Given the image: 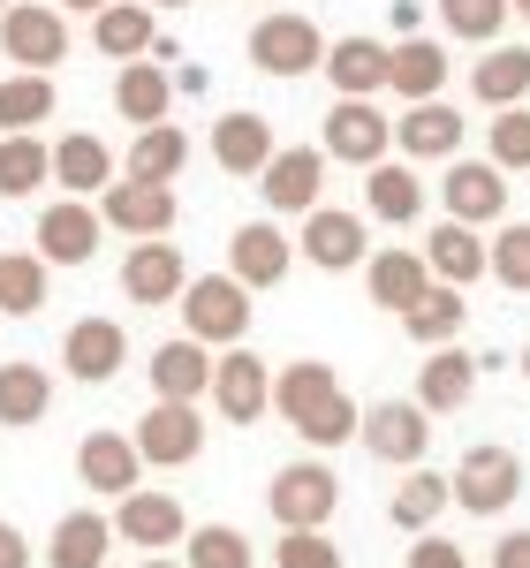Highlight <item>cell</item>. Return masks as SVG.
<instances>
[{
  "label": "cell",
  "mask_w": 530,
  "mask_h": 568,
  "mask_svg": "<svg viewBox=\"0 0 530 568\" xmlns=\"http://www.w3.org/2000/svg\"><path fill=\"white\" fill-rule=\"evenodd\" d=\"M122 364H130V334H122V318H77V326L61 334V372L84 379V387H106Z\"/></svg>",
  "instance_id": "16"
},
{
  "label": "cell",
  "mask_w": 530,
  "mask_h": 568,
  "mask_svg": "<svg viewBox=\"0 0 530 568\" xmlns=\"http://www.w3.org/2000/svg\"><path fill=\"white\" fill-rule=\"evenodd\" d=\"M364 455H379V463H395V470H417L425 463V447H432V417L417 409V402H371L364 409Z\"/></svg>",
  "instance_id": "9"
},
{
  "label": "cell",
  "mask_w": 530,
  "mask_h": 568,
  "mask_svg": "<svg viewBox=\"0 0 530 568\" xmlns=\"http://www.w3.org/2000/svg\"><path fill=\"white\" fill-rule=\"evenodd\" d=\"M364 205H371V220H387V227H409V220L425 213V182H417V168L409 160H379V168H364Z\"/></svg>",
  "instance_id": "34"
},
{
  "label": "cell",
  "mask_w": 530,
  "mask_h": 568,
  "mask_svg": "<svg viewBox=\"0 0 530 568\" xmlns=\"http://www.w3.org/2000/svg\"><path fill=\"white\" fill-rule=\"evenodd\" d=\"M91 45H99L106 61H122V69H130V61H144V53L160 45V23H152V8H144V0H114V8H99V16H91Z\"/></svg>",
  "instance_id": "28"
},
{
  "label": "cell",
  "mask_w": 530,
  "mask_h": 568,
  "mask_svg": "<svg viewBox=\"0 0 530 568\" xmlns=\"http://www.w3.org/2000/svg\"><path fill=\"white\" fill-rule=\"evenodd\" d=\"M265 508H273L281 530H326L334 508H342V478L326 463H288V470H273V485H265Z\"/></svg>",
  "instance_id": "5"
},
{
  "label": "cell",
  "mask_w": 530,
  "mask_h": 568,
  "mask_svg": "<svg viewBox=\"0 0 530 568\" xmlns=\"http://www.w3.org/2000/svg\"><path fill=\"white\" fill-rule=\"evenodd\" d=\"M508 16H523V23H530V0H508Z\"/></svg>",
  "instance_id": "52"
},
{
  "label": "cell",
  "mask_w": 530,
  "mask_h": 568,
  "mask_svg": "<svg viewBox=\"0 0 530 568\" xmlns=\"http://www.w3.org/2000/svg\"><path fill=\"white\" fill-rule=\"evenodd\" d=\"M318 152L342 160V168H379L395 152V114L379 99H334L326 106V130H318Z\"/></svg>",
  "instance_id": "3"
},
{
  "label": "cell",
  "mask_w": 530,
  "mask_h": 568,
  "mask_svg": "<svg viewBox=\"0 0 530 568\" xmlns=\"http://www.w3.org/2000/svg\"><path fill=\"white\" fill-rule=\"evenodd\" d=\"M182 568H258V546L235 524H197L182 538Z\"/></svg>",
  "instance_id": "41"
},
{
  "label": "cell",
  "mask_w": 530,
  "mask_h": 568,
  "mask_svg": "<svg viewBox=\"0 0 530 568\" xmlns=\"http://www.w3.org/2000/svg\"><path fill=\"white\" fill-rule=\"evenodd\" d=\"M447 493L462 500V516H508L516 493H523V455L516 447H470L455 470H447Z\"/></svg>",
  "instance_id": "4"
},
{
  "label": "cell",
  "mask_w": 530,
  "mask_h": 568,
  "mask_svg": "<svg viewBox=\"0 0 530 568\" xmlns=\"http://www.w3.org/2000/svg\"><path fill=\"white\" fill-rule=\"evenodd\" d=\"M486 273L508 296H530V220H500L486 243Z\"/></svg>",
  "instance_id": "43"
},
{
  "label": "cell",
  "mask_w": 530,
  "mask_h": 568,
  "mask_svg": "<svg viewBox=\"0 0 530 568\" xmlns=\"http://www.w3.org/2000/svg\"><path fill=\"white\" fill-rule=\"evenodd\" d=\"M39 182H53V144H39V136H0V197H31Z\"/></svg>",
  "instance_id": "42"
},
{
  "label": "cell",
  "mask_w": 530,
  "mask_h": 568,
  "mask_svg": "<svg viewBox=\"0 0 530 568\" xmlns=\"http://www.w3.org/2000/svg\"><path fill=\"white\" fill-rule=\"evenodd\" d=\"M175 190L167 182H130L114 175L106 182V197H99V220L114 227V235H136V243H167V227H175Z\"/></svg>",
  "instance_id": "8"
},
{
  "label": "cell",
  "mask_w": 530,
  "mask_h": 568,
  "mask_svg": "<svg viewBox=\"0 0 530 568\" xmlns=\"http://www.w3.org/2000/svg\"><path fill=\"white\" fill-rule=\"evenodd\" d=\"M182 288H190V265H182L175 243H130V258H122L130 304H182Z\"/></svg>",
  "instance_id": "21"
},
{
  "label": "cell",
  "mask_w": 530,
  "mask_h": 568,
  "mask_svg": "<svg viewBox=\"0 0 530 568\" xmlns=\"http://www.w3.org/2000/svg\"><path fill=\"white\" fill-rule=\"evenodd\" d=\"M387 53H395V45L364 39V31L334 39L326 45V84H334V99H379V91H387Z\"/></svg>",
  "instance_id": "20"
},
{
  "label": "cell",
  "mask_w": 530,
  "mask_h": 568,
  "mask_svg": "<svg viewBox=\"0 0 530 568\" xmlns=\"http://www.w3.org/2000/svg\"><path fill=\"white\" fill-rule=\"evenodd\" d=\"M395 144H401V160H462V114H455L447 99L401 106Z\"/></svg>",
  "instance_id": "24"
},
{
  "label": "cell",
  "mask_w": 530,
  "mask_h": 568,
  "mask_svg": "<svg viewBox=\"0 0 530 568\" xmlns=\"http://www.w3.org/2000/svg\"><path fill=\"white\" fill-rule=\"evenodd\" d=\"M387 91H401V106H425L447 91V45L440 39H401L387 53Z\"/></svg>",
  "instance_id": "30"
},
{
  "label": "cell",
  "mask_w": 530,
  "mask_h": 568,
  "mask_svg": "<svg viewBox=\"0 0 530 568\" xmlns=\"http://www.w3.org/2000/svg\"><path fill=\"white\" fill-rule=\"evenodd\" d=\"M53 8H61V16H69V8H77V16H99V8H114V0H53Z\"/></svg>",
  "instance_id": "50"
},
{
  "label": "cell",
  "mask_w": 530,
  "mask_h": 568,
  "mask_svg": "<svg viewBox=\"0 0 530 568\" xmlns=\"http://www.w3.org/2000/svg\"><path fill=\"white\" fill-rule=\"evenodd\" d=\"M106 554H114V516L99 508H69L45 538V568H106Z\"/></svg>",
  "instance_id": "26"
},
{
  "label": "cell",
  "mask_w": 530,
  "mask_h": 568,
  "mask_svg": "<svg viewBox=\"0 0 530 568\" xmlns=\"http://www.w3.org/2000/svg\"><path fill=\"white\" fill-rule=\"evenodd\" d=\"M114 538H122V546H144V554H167V546H182V538H190V516H182L175 493L136 485V493H122V500H114Z\"/></svg>",
  "instance_id": "12"
},
{
  "label": "cell",
  "mask_w": 530,
  "mask_h": 568,
  "mask_svg": "<svg viewBox=\"0 0 530 568\" xmlns=\"http://www.w3.org/2000/svg\"><path fill=\"white\" fill-rule=\"evenodd\" d=\"M77 478H84L91 493H106V500H122V493H136V478H144V455H136L130 433H84Z\"/></svg>",
  "instance_id": "23"
},
{
  "label": "cell",
  "mask_w": 530,
  "mask_h": 568,
  "mask_svg": "<svg viewBox=\"0 0 530 568\" xmlns=\"http://www.w3.org/2000/svg\"><path fill=\"white\" fill-rule=\"evenodd\" d=\"M318 190H326V152L318 144H281L258 175V197L273 213H318Z\"/></svg>",
  "instance_id": "15"
},
{
  "label": "cell",
  "mask_w": 530,
  "mask_h": 568,
  "mask_svg": "<svg viewBox=\"0 0 530 568\" xmlns=\"http://www.w3.org/2000/svg\"><path fill=\"white\" fill-rule=\"evenodd\" d=\"M523 379H530V342H523Z\"/></svg>",
  "instance_id": "53"
},
{
  "label": "cell",
  "mask_w": 530,
  "mask_h": 568,
  "mask_svg": "<svg viewBox=\"0 0 530 568\" xmlns=\"http://www.w3.org/2000/svg\"><path fill=\"white\" fill-rule=\"evenodd\" d=\"M53 106H61V91L53 77H0V136H39V122H53Z\"/></svg>",
  "instance_id": "38"
},
{
  "label": "cell",
  "mask_w": 530,
  "mask_h": 568,
  "mask_svg": "<svg viewBox=\"0 0 530 568\" xmlns=\"http://www.w3.org/2000/svg\"><path fill=\"white\" fill-rule=\"evenodd\" d=\"M401 568H470V561H462V546H455V538L425 530V538L409 546V561H401Z\"/></svg>",
  "instance_id": "47"
},
{
  "label": "cell",
  "mask_w": 530,
  "mask_h": 568,
  "mask_svg": "<svg viewBox=\"0 0 530 568\" xmlns=\"http://www.w3.org/2000/svg\"><path fill=\"white\" fill-rule=\"evenodd\" d=\"M273 561L281 568H342V546H334L326 530H281Z\"/></svg>",
  "instance_id": "46"
},
{
  "label": "cell",
  "mask_w": 530,
  "mask_h": 568,
  "mask_svg": "<svg viewBox=\"0 0 530 568\" xmlns=\"http://www.w3.org/2000/svg\"><path fill=\"white\" fill-rule=\"evenodd\" d=\"M486 136H492V168H500V175H530V106L492 114Z\"/></svg>",
  "instance_id": "45"
},
{
  "label": "cell",
  "mask_w": 530,
  "mask_h": 568,
  "mask_svg": "<svg viewBox=\"0 0 530 568\" xmlns=\"http://www.w3.org/2000/svg\"><path fill=\"white\" fill-rule=\"evenodd\" d=\"M296 258H310L318 273H349V265L371 258V235H364V213H342V205H318L304 213V235H296Z\"/></svg>",
  "instance_id": "14"
},
{
  "label": "cell",
  "mask_w": 530,
  "mask_h": 568,
  "mask_svg": "<svg viewBox=\"0 0 530 568\" xmlns=\"http://www.w3.org/2000/svg\"><path fill=\"white\" fill-rule=\"evenodd\" d=\"M440 23L470 45H500L508 31V0H440Z\"/></svg>",
  "instance_id": "44"
},
{
  "label": "cell",
  "mask_w": 530,
  "mask_h": 568,
  "mask_svg": "<svg viewBox=\"0 0 530 568\" xmlns=\"http://www.w3.org/2000/svg\"><path fill=\"white\" fill-rule=\"evenodd\" d=\"M53 182H61L69 197H106V182H114V152H106L91 130H69L61 144H53Z\"/></svg>",
  "instance_id": "32"
},
{
  "label": "cell",
  "mask_w": 530,
  "mask_h": 568,
  "mask_svg": "<svg viewBox=\"0 0 530 568\" xmlns=\"http://www.w3.org/2000/svg\"><path fill=\"white\" fill-rule=\"evenodd\" d=\"M0 568H31V538L16 524H0Z\"/></svg>",
  "instance_id": "49"
},
{
  "label": "cell",
  "mask_w": 530,
  "mask_h": 568,
  "mask_svg": "<svg viewBox=\"0 0 530 568\" xmlns=\"http://www.w3.org/2000/svg\"><path fill=\"white\" fill-rule=\"evenodd\" d=\"M0 53L23 69V77H53L69 61V16L53 0H16L0 8Z\"/></svg>",
  "instance_id": "2"
},
{
  "label": "cell",
  "mask_w": 530,
  "mask_h": 568,
  "mask_svg": "<svg viewBox=\"0 0 530 568\" xmlns=\"http://www.w3.org/2000/svg\"><path fill=\"white\" fill-rule=\"evenodd\" d=\"M288 265H296V243L281 235V220H243V227L227 235V273H235L251 296H258V288H281Z\"/></svg>",
  "instance_id": "13"
},
{
  "label": "cell",
  "mask_w": 530,
  "mask_h": 568,
  "mask_svg": "<svg viewBox=\"0 0 530 568\" xmlns=\"http://www.w3.org/2000/svg\"><path fill=\"white\" fill-rule=\"evenodd\" d=\"M136 568H182V561H167V554H144V561H136Z\"/></svg>",
  "instance_id": "51"
},
{
  "label": "cell",
  "mask_w": 530,
  "mask_h": 568,
  "mask_svg": "<svg viewBox=\"0 0 530 568\" xmlns=\"http://www.w3.org/2000/svg\"><path fill=\"white\" fill-rule=\"evenodd\" d=\"M251 61H258L265 77H310V69H326V31L310 23V16H258L251 23Z\"/></svg>",
  "instance_id": "6"
},
{
  "label": "cell",
  "mask_w": 530,
  "mask_h": 568,
  "mask_svg": "<svg viewBox=\"0 0 530 568\" xmlns=\"http://www.w3.org/2000/svg\"><path fill=\"white\" fill-rule=\"evenodd\" d=\"M144 372H152V402H205L213 394V349L190 342V334L182 342H160Z\"/></svg>",
  "instance_id": "22"
},
{
  "label": "cell",
  "mask_w": 530,
  "mask_h": 568,
  "mask_svg": "<svg viewBox=\"0 0 530 568\" xmlns=\"http://www.w3.org/2000/svg\"><path fill=\"white\" fill-rule=\"evenodd\" d=\"M182 168H190V136H182L175 122H152V130H136L130 160H122V175H130V182H167V190H175Z\"/></svg>",
  "instance_id": "37"
},
{
  "label": "cell",
  "mask_w": 530,
  "mask_h": 568,
  "mask_svg": "<svg viewBox=\"0 0 530 568\" xmlns=\"http://www.w3.org/2000/svg\"><path fill=\"white\" fill-rule=\"evenodd\" d=\"M99 205L91 197H53L39 213V258L45 265H91L99 258Z\"/></svg>",
  "instance_id": "17"
},
{
  "label": "cell",
  "mask_w": 530,
  "mask_h": 568,
  "mask_svg": "<svg viewBox=\"0 0 530 568\" xmlns=\"http://www.w3.org/2000/svg\"><path fill=\"white\" fill-rule=\"evenodd\" d=\"M160 8H190V0H160Z\"/></svg>",
  "instance_id": "54"
},
{
  "label": "cell",
  "mask_w": 530,
  "mask_h": 568,
  "mask_svg": "<svg viewBox=\"0 0 530 568\" xmlns=\"http://www.w3.org/2000/svg\"><path fill=\"white\" fill-rule=\"evenodd\" d=\"M167 106H175V77H167L160 61H130V69L114 77V114H122V122L152 130V122H167Z\"/></svg>",
  "instance_id": "33"
},
{
  "label": "cell",
  "mask_w": 530,
  "mask_h": 568,
  "mask_svg": "<svg viewBox=\"0 0 530 568\" xmlns=\"http://www.w3.org/2000/svg\"><path fill=\"white\" fill-rule=\"evenodd\" d=\"M447 508H455V493H447V478H440V470H425V463H417V470L395 485V500H387L395 530H409V538H425V530L440 524Z\"/></svg>",
  "instance_id": "35"
},
{
  "label": "cell",
  "mask_w": 530,
  "mask_h": 568,
  "mask_svg": "<svg viewBox=\"0 0 530 568\" xmlns=\"http://www.w3.org/2000/svg\"><path fill=\"white\" fill-rule=\"evenodd\" d=\"M492 568H530V530H500L492 538Z\"/></svg>",
  "instance_id": "48"
},
{
  "label": "cell",
  "mask_w": 530,
  "mask_h": 568,
  "mask_svg": "<svg viewBox=\"0 0 530 568\" xmlns=\"http://www.w3.org/2000/svg\"><path fill=\"white\" fill-rule=\"evenodd\" d=\"M213 409H221L227 425H258L265 409H273V364L258 349L213 356Z\"/></svg>",
  "instance_id": "11"
},
{
  "label": "cell",
  "mask_w": 530,
  "mask_h": 568,
  "mask_svg": "<svg viewBox=\"0 0 530 568\" xmlns=\"http://www.w3.org/2000/svg\"><path fill=\"white\" fill-rule=\"evenodd\" d=\"M136 455L152 463V470H182V463H197L205 455V417H197V402H152L144 417H136Z\"/></svg>",
  "instance_id": "7"
},
{
  "label": "cell",
  "mask_w": 530,
  "mask_h": 568,
  "mask_svg": "<svg viewBox=\"0 0 530 568\" xmlns=\"http://www.w3.org/2000/svg\"><path fill=\"white\" fill-rule=\"evenodd\" d=\"M440 205H447V220H462V227H500V220H508V175H500L492 160H447Z\"/></svg>",
  "instance_id": "10"
},
{
  "label": "cell",
  "mask_w": 530,
  "mask_h": 568,
  "mask_svg": "<svg viewBox=\"0 0 530 568\" xmlns=\"http://www.w3.org/2000/svg\"><path fill=\"white\" fill-rule=\"evenodd\" d=\"M273 152H281V144H273V122L251 114V106L213 122V160H221L227 175H265V160H273Z\"/></svg>",
  "instance_id": "31"
},
{
  "label": "cell",
  "mask_w": 530,
  "mask_h": 568,
  "mask_svg": "<svg viewBox=\"0 0 530 568\" xmlns=\"http://www.w3.org/2000/svg\"><path fill=\"white\" fill-rule=\"evenodd\" d=\"M0 8H16V0H0Z\"/></svg>",
  "instance_id": "55"
},
{
  "label": "cell",
  "mask_w": 530,
  "mask_h": 568,
  "mask_svg": "<svg viewBox=\"0 0 530 568\" xmlns=\"http://www.w3.org/2000/svg\"><path fill=\"white\" fill-rule=\"evenodd\" d=\"M364 288H371V304H379V311L409 318V311L425 304V288H432V265H425V251L387 243V251H371V258H364Z\"/></svg>",
  "instance_id": "18"
},
{
  "label": "cell",
  "mask_w": 530,
  "mask_h": 568,
  "mask_svg": "<svg viewBox=\"0 0 530 568\" xmlns=\"http://www.w3.org/2000/svg\"><path fill=\"white\" fill-rule=\"evenodd\" d=\"M45 409H53V379H45V364H0V425H16V433H31L45 425Z\"/></svg>",
  "instance_id": "36"
},
{
  "label": "cell",
  "mask_w": 530,
  "mask_h": 568,
  "mask_svg": "<svg viewBox=\"0 0 530 568\" xmlns=\"http://www.w3.org/2000/svg\"><path fill=\"white\" fill-rule=\"evenodd\" d=\"M425 265H432L440 288H470V281H486V235L462 227V220H440L425 235Z\"/></svg>",
  "instance_id": "29"
},
{
  "label": "cell",
  "mask_w": 530,
  "mask_h": 568,
  "mask_svg": "<svg viewBox=\"0 0 530 568\" xmlns=\"http://www.w3.org/2000/svg\"><path fill=\"white\" fill-rule=\"evenodd\" d=\"M462 318H470L462 288H440V281H432V288H425V304L401 318V334H409V342H425V349H447V342L462 334Z\"/></svg>",
  "instance_id": "39"
},
{
  "label": "cell",
  "mask_w": 530,
  "mask_h": 568,
  "mask_svg": "<svg viewBox=\"0 0 530 568\" xmlns=\"http://www.w3.org/2000/svg\"><path fill=\"white\" fill-rule=\"evenodd\" d=\"M342 394H349V387H342V372H334V364H318V356H296V364H281V372H273V409H281L296 433H304L326 402H342Z\"/></svg>",
  "instance_id": "19"
},
{
  "label": "cell",
  "mask_w": 530,
  "mask_h": 568,
  "mask_svg": "<svg viewBox=\"0 0 530 568\" xmlns=\"http://www.w3.org/2000/svg\"><path fill=\"white\" fill-rule=\"evenodd\" d=\"M470 99L492 114L530 106V45H486V61L470 69Z\"/></svg>",
  "instance_id": "27"
},
{
  "label": "cell",
  "mask_w": 530,
  "mask_h": 568,
  "mask_svg": "<svg viewBox=\"0 0 530 568\" xmlns=\"http://www.w3.org/2000/svg\"><path fill=\"white\" fill-rule=\"evenodd\" d=\"M45 273H53V265H45L39 251H0V311H8V318L45 311Z\"/></svg>",
  "instance_id": "40"
},
{
  "label": "cell",
  "mask_w": 530,
  "mask_h": 568,
  "mask_svg": "<svg viewBox=\"0 0 530 568\" xmlns=\"http://www.w3.org/2000/svg\"><path fill=\"white\" fill-rule=\"evenodd\" d=\"M470 394H478V356H462L455 342L417 364V409H425V417H455Z\"/></svg>",
  "instance_id": "25"
},
{
  "label": "cell",
  "mask_w": 530,
  "mask_h": 568,
  "mask_svg": "<svg viewBox=\"0 0 530 568\" xmlns=\"http://www.w3.org/2000/svg\"><path fill=\"white\" fill-rule=\"evenodd\" d=\"M182 326L205 349H243V334H251V288L235 273H197L182 288Z\"/></svg>",
  "instance_id": "1"
}]
</instances>
